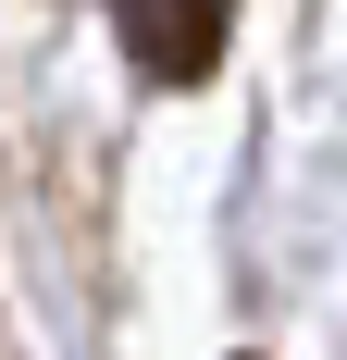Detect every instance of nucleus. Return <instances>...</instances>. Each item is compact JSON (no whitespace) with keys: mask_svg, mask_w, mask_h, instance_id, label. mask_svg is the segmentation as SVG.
Wrapping results in <instances>:
<instances>
[{"mask_svg":"<svg viewBox=\"0 0 347 360\" xmlns=\"http://www.w3.org/2000/svg\"><path fill=\"white\" fill-rule=\"evenodd\" d=\"M112 25H124V63L149 87H199L223 63V25H236V0H112Z\"/></svg>","mask_w":347,"mask_h":360,"instance_id":"obj_1","label":"nucleus"}]
</instances>
